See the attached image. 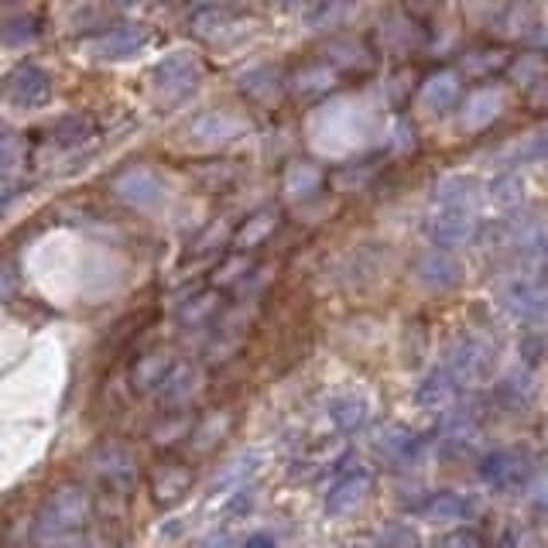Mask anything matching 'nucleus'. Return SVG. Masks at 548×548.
Returning a JSON list of instances; mask_svg holds the SVG:
<instances>
[{
  "label": "nucleus",
  "mask_w": 548,
  "mask_h": 548,
  "mask_svg": "<svg viewBox=\"0 0 548 548\" xmlns=\"http://www.w3.org/2000/svg\"><path fill=\"white\" fill-rule=\"evenodd\" d=\"M93 518V497L83 483L66 480L45 497L35 518V535L48 545L72 542Z\"/></svg>",
  "instance_id": "1"
},
{
  "label": "nucleus",
  "mask_w": 548,
  "mask_h": 548,
  "mask_svg": "<svg viewBox=\"0 0 548 548\" xmlns=\"http://www.w3.org/2000/svg\"><path fill=\"white\" fill-rule=\"evenodd\" d=\"M480 480L487 483L494 494H518L525 490L531 477H535V463L531 456L518 453V449H494L480 459Z\"/></svg>",
  "instance_id": "2"
},
{
  "label": "nucleus",
  "mask_w": 548,
  "mask_h": 548,
  "mask_svg": "<svg viewBox=\"0 0 548 548\" xmlns=\"http://www.w3.org/2000/svg\"><path fill=\"white\" fill-rule=\"evenodd\" d=\"M494 367H497L494 346L477 340V336H466V340H459L453 350H449V370H453L456 381L483 384L494 377Z\"/></svg>",
  "instance_id": "3"
},
{
  "label": "nucleus",
  "mask_w": 548,
  "mask_h": 548,
  "mask_svg": "<svg viewBox=\"0 0 548 548\" xmlns=\"http://www.w3.org/2000/svg\"><path fill=\"white\" fill-rule=\"evenodd\" d=\"M477 227L480 220L473 213V206H435L429 220V237L439 251H446V247H459L477 237Z\"/></svg>",
  "instance_id": "4"
},
{
  "label": "nucleus",
  "mask_w": 548,
  "mask_h": 548,
  "mask_svg": "<svg viewBox=\"0 0 548 548\" xmlns=\"http://www.w3.org/2000/svg\"><path fill=\"white\" fill-rule=\"evenodd\" d=\"M110 189L117 192V199H124L127 206H137V209H148L155 206L161 196H165V185H161L158 172L148 165H131L117 175Z\"/></svg>",
  "instance_id": "5"
},
{
  "label": "nucleus",
  "mask_w": 548,
  "mask_h": 548,
  "mask_svg": "<svg viewBox=\"0 0 548 548\" xmlns=\"http://www.w3.org/2000/svg\"><path fill=\"white\" fill-rule=\"evenodd\" d=\"M4 96H7V103L18 110H38L52 100V76L38 66H21L11 79H7Z\"/></svg>",
  "instance_id": "6"
},
{
  "label": "nucleus",
  "mask_w": 548,
  "mask_h": 548,
  "mask_svg": "<svg viewBox=\"0 0 548 548\" xmlns=\"http://www.w3.org/2000/svg\"><path fill=\"white\" fill-rule=\"evenodd\" d=\"M199 76H203V66H199V59L192 52H175L155 66V86L168 100L189 93L199 83Z\"/></svg>",
  "instance_id": "7"
},
{
  "label": "nucleus",
  "mask_w": 548,
  "mask_h": 548,
  "mask_svg": "<svg viewBox=\"0 0 548 548\" xmlns=\"http://www.w3.org/2000/svg\"><path fill=\"white\" fill-rule=\"evenodd\" d=\"M504 305L521 319L548 322V281L535 278H518L504 288Z\"/></svg>",
  "instance_id": "8"
},
{
  "label": "nucleus",
  "mask_w": 548,
  "mask_h": 548,
  "mask_svg": "<svg viewBox=\"0 0 548 548\" xmlns=\"http://www.w3.org/2000/svg\"><path fill=\"white\" fill-rule=\"evenodd\" d=\"M90 466L107 487H124V483H131L137 473L134 453L127 446H120V442H103L100 449H93Z\"/></svg>",
  "instance_id": "9"
},
{
  "label": "nucleus",
  "mask_w": 548,
  "mask_h": 548,
  "mask_svg": "<svg viewBox=\"0 0 548 548\" xmlns=\"http://www.w3.org/2000/svg\"><path fill=\"white\" fill-rule=\"evenodd\" d=\"M148 490L158 504L165 507L179 504L192 490V470L185 463H179V459H165V463H158L155 470L148 473Z\"/></svg>",
  "instance_id": "10"
},
{
  "label": "nucleus",
  "mask_w": 548,
  "mask_h": 548,
  "mask_svg": "<svg viewBox=\"0 0 548 548\" xmlns=\"http://www.w3.org/2000/svg\"><path fill=\"white\" fill-rule=\"evenodd\" d=\"M370 494V470L364 466H350L343 470L340 477L329 483V494H326V514H346L353 511L364 497Z\"/></svg>",
  "instance_id": "11"
},
{
  "label": "nucleus",
  "mask_w": 548,
  "mask_h": 548,
  "mask_svg": "<svg viewBox=\"0 0 548 548\" xmlns=\"http://www.w3.org/2000/svg\"><path fill=\"white\" fill-rule=\"evenodd\" d=\"M415 511L429 521H470L473 514L480 511V504H477V497L459 494V490H435V494L425 497Z\"/></svg>",
  "instance_id": "12"
},
{
  "label": "nucleus",
  "mask_w": 548,
  "mask_h": 548,
  "mask_svg": "<svg viewBox=\"0 0 548 548\" xmlns=\"http://www.w3.org/2000/svg\"><path fill=\"white\" fill-rule=\"evenodd\" d=\"M480 439H483V425L477 411L470 408L446 411V418H442V446L453 449V453H470Z\"/></svg>",
  "instance_id": "13"
},
{
  "label": "nucleus",
  "mask_w": 548,
  "mask_h": 548,
  "mask_svg": "<svg viewBox=\"0 0 548 548\" xmlns=\"http://www.w3.org/2000/svg\"><path fill=\"white\" fill-rule=\"evenodd\" d=\"M456 391H459V381L453 377L449 367H439L432 374H425L415 388V401L429 411H446L449 405L456 401Z\"/></svg>",
  "instance_id": "14"
},
{
  "label": "nucleus",
  "mask_w": 548,
  "mask_h": 548,
  "mask_svg": "<svg viewBox=\"0 0 548 548\" xmlns=\"http://www.w3.org/2000/svg\"><path fill=\"white\" fill-rule=\"evenodd\" d=\"M418 446H422V442H418V435L408 432L405 425H388V429H381V432L374 435V453L381 456L384 463H394V466L415 459Z\"/></svg>",
  "instance_id": "15"
},
{
  "label": "nucleus",
  "mask_w": 548,
  "mask_h": 548,
  "mask_svg": "<svg viewBox=\"0 0 548 548\" xmlns=\"http://www.w3.org/2000/svg\"><path fill=\"white\" fill-rule=\"evenodd\" d=\"M281 227V213L274 206H261L257 213L247 216V223L233 233V247H237L240 254L244 251H254V247H261L264 240L274 237V230Z\"/></svg>",
  "instance_id": "16"
},
{
  "label": "nucleus",
  "mask_w": 548,
  "mask_h": 548,
  "mask_svg": "<svg viewBox=\"0 0 548 548\" xmlns=\"http://www.w3.org/2000/svg\"><path fill=\"white\" fill-rule=\"evenodd\" d=\"M144 42H148V31H144L141 24H120V28L107 31V35L93 45V52L103 55V59H127V55L141 52Z\"/></svg>",
  "instance_id": "17"
},
{
  "label": "nucleus",
  "mask_w": 548,
  "mask_h": 548,
  "mask_svg": "<svg viewBox=\"0 0 548 548\" xmlns=\"http://www.w3.org/2000/svg\"><path fill=\"white\" fill-rule=\"evenodd\" d=\"M459 93H463V86H459L456 72H439V76L425 79L422 93H418V103H422L429 114H446V110L456 107Z\"/></svg>",
  "instance_id": "18"
},
{
  "label": "nucleus",
  "mask_w": 548,
  "mask_h": 548,
  "mask_svg": "<svg viewBox=\"0 0 548 548\" xmlns=\"http://www.w3.org/2000/svg\"><path fill=\"white\" fill-rule=\"evenodd\" d=\"M415 274H418V281H425L429 288H439V292L459 285V264L446 251H439V247H432L429 254L418 257Z\"/></svg>",
  "instance_id": "19"
},
{
  "label": "nucleus",
  "mask_w": 548,
  "mask_h": 548,
  "mask_svg": "<svg viewBox=\"0 0 548 548\" xmlns=\"http://www.w3.org/2000/svg\"><path fill=\"white\" fill-rule=\"evenodd\" d=\"M179 360L172 357V353H148V357H141L134 364V374H131V384L137 394H151V391H161V384L168 381V374L175 370Z\"/></svg>",
  "instance_id": "20"
},
{
  "label": "nucleus",
  "mask_w": 548,
  "mask_h": 548,
  "mask_svg": "<svg viewBox=\"0 0 548 548\" xmlns=\"http://www.w3.org/2000/svg\"><path fill=\"white\" fill-rule=\"evenodd\" d=\"M199 388V370L192 364H175V370L168 374V381L158 391V405L161 408H182L185 401L196 394Z\"/></svg>",
  "instance_id": "21"
},
{
  "label": "nucleus",
  "mask_w": 548,
  "mask_h": 548,
  "mask_svg": "<svg viewBox=\"0 0 548 548\" xmlns=\"http://www.w3.org/2000/svg\"><path fill=\"white\" fill-rule=\"evenodd\" d=\"M504 90H494V86H487V90H477L466 100L463 107V127H487L494 124L497 117H501L504 110Z\"/></svg>",
  "instance_id": "22"
},
{
  "label": "nucleus",
  "mask_w": 548,
  "mask_h": 548,
  "mask_svg": "<svg viewBox=\"0 0 548 548\" xmlns=\"http://www.w3.org/2000/svg\"><path fill=\"white\" fill-rule=\"evenodd\" d=\"M329 418H333V425L340 432H357L367 425L370 408L364 398H357V394H340V398L329 401Z\"/></svg>",
  "instance_id": "23"
},
{
  "label": "nucleus",
  "mask_w": 548,
  "mask_h": 548,
  "mask_svg": "<svg viewBox=\"0 0 548 548\" xmlns=\"http://www.w3.org/2000/svg\"><path fill=\"white\" fill-rule=\"evenodd\" d=\"M322 168H316V165H309V161H295V165H288L285 168V192L292 199H309L312 192H319L322 189Z\"/></svg>",
  "instance_id": "24"
},
{
  "label": "nucleus",
  "mask_w": 548,
  "mask_h": 548,
  "mask_svg": "<svg viewBox=\"0 0 548 548\" xmlns=\"http://www.w3.org/2000/svg\"><path fill=\"white\" fill-rule=\"evenodd\" d=\"M220 309H223V292L220 288H206V292L192 295L189 302H182L179 319L185 322V326H206V322L213 319Z\"/></svg>",
  "instance_id": "25"
},
{
  "label": "nucleus",
  "mask_w": 548,
  "mask_h": 548,
  "mask_svg": "<svg viewBox=\"0 0 548 548\" xmlns=\"http://www.w3.org/2000/svg\"><path fill=\"white\" fill-rule=\"evenodd\" d=\"M477 203V182L466 175H453L435 189V206H473Z\"/></svg>",
  "instance_id": "26"
},
{
  "label": "nucleus",
  "mask_w": 548,
  "mask_h": 548,
  "mask_svg": "<svg viewBox=\"0 0 548 548\" xmlns=\"http://www.w3.org/2000/svg\"><path fill=\"white\" fill-rule=\"evenodd\" d=\"M230 422H233L230 411H209L206 418H199V422H196V429H192V439L189 442L199 449V453H206V449L213 446V442L230 429Z\"/></svg>",
  "instance_id": "27"
},
{
  "label": "nucleus",
  "mask_w": 548,
  "mask_h": 548,
  "mask_svg": "<svg viewBox=\"0 0 548 548\" xmlns=\"http://www.w3.org/2000/svg\"><path fill=\"white\" fill-rule=\"evenodd\" d=\"M96 134V124L90 117H83V114H76V117H62L59 124L52 127V141L55 144H83V141H90V137Z\"/></svg>",
  "instance_id": "28"
},
{
  "label": "nucleus",
  "mask_w": 548,
  "mask_h": 548,
  "mask_svg": "<svg viewBox=\"0 0 548 548\" xmlns=\"http://www.w3.org/2000/svg\"><path fill=\"white\" fill-rule=\"evenodd\" d=\"M240 86H244V93L254 96V100H271V96H278V72L268 66L247 69L244 76H240Z\"/></svg>",
  "instance_id": "29"
},
{
  "label": "nucleus",
  "mask_w": 548,
  "mask_h": 548,
  "mask_svg": "<svg viewBox=\"0 0 548 548\" xmlns=\"http://www.w3.org/2000/svg\"><path fill=\"white\" fill-rule=\"evenodd\" d=\"M230 21H233L230 7H199V11L192 14V28H196L199 35H206V38L220 35Z\"/></svg>",
  "instance_id": "30"
},
{
  "label": "nucleus",
  "mask_w": 548,
  "mask_h": 548,
  "mask_svg": "<svg viewBox=\"0 0 548 548\" xmlns=\"http://www.w3.org/2000/svg\"><path fill=\"white\" fill-rule=\"evenodd\" d=\"M237 131H240V120L230 117V114H206L196 124V134L199 137H220V141H227V137L237 134Z\"/></svg>",
  "instance_id": "31"
},
{
  "label": "nucleus",
  "mask_w": 548,
  "mask_h": 548,
  "mask_svg": "<svg viewBox=\"0 0 548 548\" xmlns=\"http://www.w3.org/2000/svg\"><path fill=\"white\" fill-rule=\"evenodd\" d=\"M377 548H418V535L411 531V525L394 521V525L377 531Z\"/></svg>",
  "instance_id": "32"
},
{
  "label": "nucleus",
  "mask_w": 548,
  "mask_h": 548,
  "mask_svg": "<svg viewBox=\"0 0 548 548\" xmlns=\"http://www.w3.org/2000/svg\"><path fill=\"white\" fill-rule=\"evenodd\" d=\"M521 189H525V185H521V179L518 175H501V179H497L494 185H490V199H494L497 206H518L521 203Z\"/></svg>",
  "instance_id": "33"
},
{
  "label": "nucleus",
  "mask_w": 548,
  "mask_h": 548,
  "mask_svg": "<svg viewBox=\"0 0 548 548\" xmlns=\"http://www.w3.org/2000/svg\"><path fill=\"white\" fill-rule=\"evenodd\" d=\"M439 548H487V538H483L473 525H466V528H456V531H449V535H442Z\"/></svg>",
  "instance_id": "34"
},
{
  "label": "nucleus",
  "mask_w": 548,
  "mask_h": 548,
  "mask_svg": "<svg viewBox=\"0 0 548 548\" xmlns=\"http://www.w3.org/2000/svg\"><path fill=\"white\" fill-rule=\"evenodd\" d=\"M247 268H251V261H247L244 254H237L233 261L223 264L220 271H216V278H213V288H230L233 281H240L247 274Z\"/></svg>",
  "instance_id": "35"
},
{
  "label": "nucleus",
  "mask_w": 548,
  "mask_h": 548,
  "mask_svg": "<svg viewBox=\"0 0 548 548\" xmlns=\"http://www.w3.org/2000/svg\"><path fill=\"white\" fill-rule=\"evenodd\" d=\"M38 28H35V18H18V21H7L4 28V42L7 45H18L24 38H35Z\"/></svg>",
  "instance_id": "36"
},
{
  "label": "nucleus",
  "mask_w": 548,
  "mask_h": 548,
  "mask_svg": "<svg viewBox=\"0 0 548 548\" xmlns=\"http://www.w3.org/2000/svg\"><path fill=\"white\" fill-rule=\"evenodd\" d=\"M525 100H528V107L535 110V114H545L548 110V76H538L535 83L528 86Z\"/></svg>",
  "instance_id": "37"
},
{
  "label": "nucleus",
  "mask_w": 548,
  "mask_h": 548,
  "mask_svg": "<svg viewBox=\"0 0 548 548\" xmlns=\"http://www.w3.org/2000/svg\"><path fill=\"white\" fill-rule=\"evenodd\" d=\"M240 548H278V542L271 535H264V531H257V535H247Z\"/></svg>",
  "instance_id": "38"
},
{
  "label": "nucleus",
  "mask_w": 548,
  "mask_h": 548,
  "mask_svg": "<svg viewBox=\"0 0 548 548\" xmlns=\"http://www.w3.org/2000/svg\"><path fill=\"white\" fill-rule=\"evenodd\" d=\"M120 548H131V545H120Z\"/></svg>",
  "instance_id": "39"
}]
</instances>
